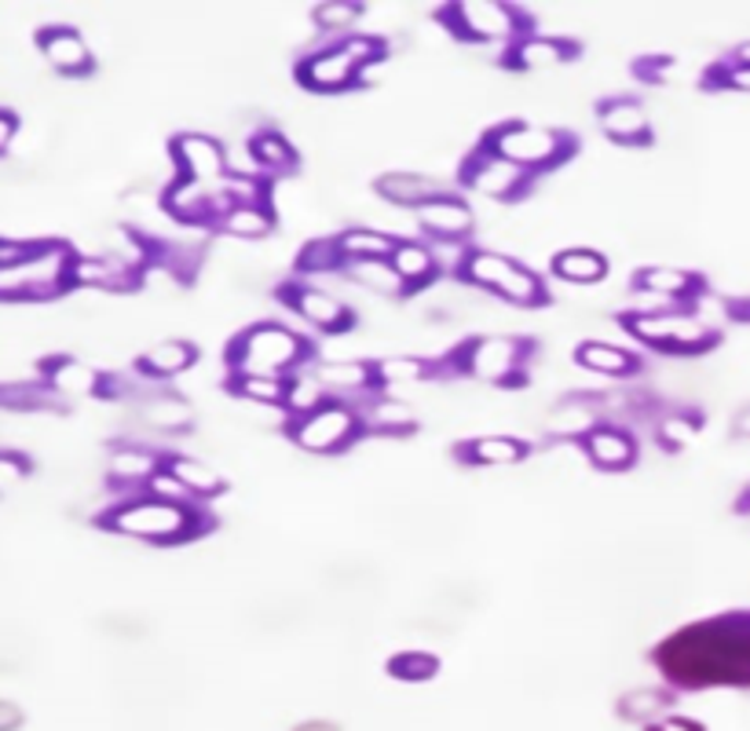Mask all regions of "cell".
Wrapping results in <instances>:
<instances>
[{
    "mask_svg": "<svg viewBox=\"0 0 750 731\" xmlns=\"http://www.w3.org/2000/svg\"><path fill=\"white\" fill-rule=\"evenodd\" d=\"M662 673L689 687L750 684V621L714 618L673 632L659 648Z\"/></svg>",
    "mask_w": 750,
    "mask_h": 731,
    "instance_id": "1",
    "label": "cell"
},
{
    "mask_svg": "<svg viewBox=\"0 0 750 731\" xmlns=\"http://www.w3.org/2000/svg\"><path fill=\"white\" fill-rule=\"evenodd\" d=\"M73 256L63 242L30 245L15 264L0 267V300H52L73 282Z\"/></svg>",
    "mask_w": 750,
    "mask_h": 731,
    "instance_id": "2",
    "label": "cell"
},
{
    "mask_svg": "<svg viewBox=\"0 0 750 731\" xmlns=\"http://www.w3.org/2000/svg\"><path fill=\"white\" fill-rule=\"evenodd\" d=\"M111 527L144 541H180L198 527V516H194L191 505H177V501H161L150 494L117 509L111 516Z\"/></svg>",
    "mask_w": 750,
    "mask_h": 731,
    "instance_id": "3",
    "label": "cell"
},
{
    "mask_svg": "<svg viewBox=\"0 0 750 731\" xmlns=\"http://www.w3.org/2000/svg\"><path fill=\"white\" fill-rule=\"evenodd\" d=\"M235 369L242 374H260V377H282L289 366L300 363L304 341L297 333L282 330V325H253L238 336V344L231 347Z\"/></svg>",
    "mask_w": 750,
    "mask_h": 731,
    "instance_id": "4",
    "label": "cell"
},
{
    "mask_svg": "<svg viewBox=\"0 0 750 731\" xmlns=\"http://www.w3.org/2000/svg\"><path fill=\"white\" fill-rule=\"evenodd\" d=\"M377 45L374 37H348V41H337L333 48L319 52V56H308L300 62V81L308 84L315 92H333V89H344V84H352L359 78V70L366 67V62L377 59Z\"/></svg>",
    "mask_w": 750,
    "mask_h": 731,
    "instance_id": "5",
    "label": "cell"
},
{
    "mask_svg": "<svg viewBox=\"0 0 750 731\" xmlns=\"http://www.w3.org/2000/svg\"><path fill=\"white\" fill-rule=\"evenodd\" d=\"M491 150L498 158L513 161L524 172L546 169L553 161H560L571 150V139L553 133V128H535V125H505L491 136Z\"/></svg>",
    "mask_w": 750,
    "mask_h": 731,
    "instance_id": "6",
    "label": "cell"
},
{
    "mask_svg": "<svg viewBox=\"0 0 750 731\" xmlns=\"http://www.w3.org/2000/svg\"><path fill=\"white\" fill-rule=\"evenodd\" d=\"M465 278L476 282V286L484 289H495L502 293L505 300L513 304H542L546 297V289H542V282L531 275L527 267L513 264L509 256H498V253H469L465 256Z\"/></svg>",
    "mask_w": 750,
    "mask_h": 731,
    "instance_id": "7",
    "label": "cell"
},
{
    "mask_svg": "<svg viewBox=\"0 0 750 731\" xmlns=\"http://www.w3.org/2000/svg\"><path fill=\"white\" fill-rule=\"evenodd\" d=\"M629 330L651 347H678V352H695L711 344V325L684 311H640L629 319Z\"/></svg>",
    "mask_w": 750,
    "mask_h": 731,
    "instance_id": "8",
    "label": "cell"
},
{
    "mask_svg": "<svg viewBox=\"0 0 750 731\" xmlns=\"http://www.w3.org/2000/svg\"><path fill=\"white\" fill-rule=\"evenodd\" d=\"M447 23L458 30L462 37L473 41H520V26L524 19L513 4H498V0H465L447 12Z\"/></svg>",
    "mask_w": 750,
    "mask_h": 731,
    "instance_id": "9",
    "label": "cell"
},
{
    "mask_svg": "<svg viewBox=\"0 0 750 731\" xmlns=\"http://www.w3.org/2000/svg\"><path fill=\"white\" fill-rule=\"evenodd\" d=\"M355 429H359L355 410L341 407V402H322L319 410L300 413V421L293 424V439L311 454H333L352 443Z\"/></svg>",
    "mask_w": 750,
    "mask_h": 731,
    "instance_id": "10",
    "label": "cell"
},
{
    "mask_svg": "<svg viewBox=\"0 0 750 731\" xmlns=\"http://www.w3.org/2000/svg\"><path fill=\"white\" fill-rule=\"evenodd\" d=\"M172 155H177L180 165V180L191 183V187L202 191H220L227 183V158L216 139L209 136H180L172 144Z\"/></svg>",
    "mask_w": 750,
    "mask_h": 731,
    "instance_id": "11",
    "label": "cell"
},
{
    "mask_svg": "<svg viewBox=\"0 0 750 731\" xmlns=\"http://www.w3.org/2000/svg\"><path fill=\"white\" fill-rule=\"evenodd\" d=\"M465 366H469L473 377L505 385L524 366V344L513 341V336H480V341L465 347Z\"/></svg>",
    "mask_w": 750,
    "mask_h": 731,
    "instance_id": "12",
    "label": "cell"
},
{
    "mask_svg": "<svg viewBox=\"0 0 750 731\" xmlns=\"http://www.w3.org/2000/svg\"><path fill=\"white\" fill-rule=\"evenodd\" d=\"M465 183L473 191L487 194V198H513V194L527 183V172L513 165V161L498 158L495 150H480L473 158V165L465 169Z\"/></svg>",
    "mask_w": 750,
    "mask_h": 731,
    "instance_id": "13",
    "label": "cell"
},
{
    "mask_svg": "<svg viewBox=\"0 0 750 731\" xmlns=\"http://www.w3.org/2000/svg\"><path fill=\"white\" fill-rule=\"evenodd\" d=\"M136 260L125 256H78L73 260V282L100 289H133L136 286Z\"/></svg>",
    "mask_w": 750,
    "mask_h": 731,
    "instance_id": "14",
    "label": "cell"
},
{
    "mask_svg": "<svg viewBox=\"0 0 750 731\" xmlns=\"http://www.w3.org/2000/svg\"><path fill=\"white\" fill-rule=\"evenodd\" d=\"M41 52L59 73H84L92 67V52L84 37L70 26H48L41 30Z\"/></svg>",
    "mask_w": 750,
    "mask_h": 731,
    "instance_id": "15",
    "label": "cell"
},
{
    "mask_svg": "<svg viewBox=\"0 0 750 731\" xmlns=\"http://www.w3.org/2000/svg\"><path fill=\"white\" fill-rule=\"evenodd\" d=\"M418 220H421V227H425L429 235L443 238V242H454V238L469 235L473 213H469V205H465V202L451 198V194H440V198H432L429 205H421Z\"/></svg>",
    "mask_w": 750,
    "mask_h": 731,
    "instance_id": "16",
    "label": "cell"
},
{
    "mask_svg": "<svg viewBox=\"0 0 750 731\" xmlns=\"http://www.w3.org/2000/svg\"><path fill=\"white\" fill-rule=\"evenodd\" d=\"M586 454H590V461L596 468H604V472H618V468H629L637 457V443L629 439L623 429H612V424H601V429H593L586 435Z\"/></svg>",
    "mask_w": 750,
    "mask_h": 731,
    "instance_id": "17",
    "label": "cell"
},
{
    "mask_svg": "<svg viewBox=\"0 0 750 731\" xmlns=\"http://www.w3.org/2000/svg\"><path fill=\"white\" fill-rule=\"evenodd\" d=\"M596 421H601V410H596L593 399L568 396V399H560L557 407L549 410L546 429L553 435H560V439H586L593 429H601Z\"/></svg>",
    "mask_w": 750,
    "mask_h": 731,
    "instance_id": "18",
    "label": "cell"
},
{
    "mask_svg": "<svg viewBox=\"0 0 750 731\" xmlns=\"http://www.w3.org/2000/svg\"><path fill=\"white\" fill-rule=\"evenodd\" d=\"M377 194L388 198L393 205H407V209H421L432 198H440V183L421 172H385L377 180Z\"/></svg>",
    "mask_w": 750,
    "mask_h": 731,
    "instance_id": "19",
    "label": "cell"
},
{
    "mask_svg": "<svg viewBox=\"0 0 750 731\" xmlns=\"http://www.w3.org/2000/svg\"><path fill=\"white\" fill-rule=\"evenodd\" d=\"M289 304L297 308L300 319H308L311 325H319V330H341V325L348 322V308L326 289H315V286L293 289Z\"/></svg>",
    "mask_w": 750,
    "mask_h": 731,
    "instance_id": "20",
    "label": "cell"
},
{
    "mask_svg": "<svg viewBox=\"0 0 750 731\" xmlns=\"http://www.w3.org/2000/svg\"><path fill=\"white\" fill-rule=\"evenodd\" d=\"M601 125L618 144H640L648 136V111L634 100H612L601 106Z\"/></svg>",
    "mask_w": 750,
    "mask_h": 731,
    "instance_id": "21",
    "label": "cell"
},
{
    "mask_svg": "<svg viewBox=\"0 0 750 731\" xmlns=\"http://www.w3.org/2000/svg\"><path fill=\"white\" fill-rule=\"evenodd\" d=\"M575 56V45L560 37H520L513 48L516 67L527 70H542V67H557V62H568Z\"/></svg>",
    "mask_w": 750,
    "mask_h": 731,
    "instance_id": "22",
    "label": "cell"
},
{
    "mask_svg": "<svg viewBox=\"0 0 750 731\" xmlns=\"http://www.w3.org/2000/svg\"><path fill=\"white\" fill-rule=\"evenodd\" d=\"M344 271L359 282V286L382 293V297H399V293H407V282L396 275V267L388 264V260H348Z\"/></svg>",
    "mask_w": 750,
    "mask_h": 731,
    "instance_id": "23",
    "label": "cell"
},
{
    "mask_svg": "<svg viewBox=\"0 0 750 731\" xmlns=\"http://www.w3.org/2000/svg\"><path fill=\"white\" fill-rule=\"evenodd\" d=\"M388 264L396 267V275L407 282V289L410 286H425V282L436 275V256L429 253L425 245H414V242H399L396 245V253L388 256Z\"/></svg>",
    "mask_w": 750,
    "mask_h": 731,
    "instance_id": "24",
    "label": "cell"
},
{
    "mask_svg": "<svg viewBox=\"0 0 750 731\" xmlns=\"http://www.w3.org/2000/svg\"><path fill=\"white\" fill-rule=\"evenodd\" d=\"M48 388L63 391V396H92V391H100V374L78 358H59L48 369Z\"/></svg>",
    "mask_w": 750,
    "mask_h": 731,
    "instance_id": "25",
    "label": "cell"
},
{
    "mask_svg": "<svg viewBox=\"0 0 750 731\" xmlns=\"http://www.w3.org/2000/svg\"><path fill=\"white\" fill-rule=\"evenodd\" d=\"M315 380L322 385V391H363L374 385L377 374L366 363H326L315 369Z\"/></svg>",
    "mask_w": 750,
    "mask_h": 731,
    "instance_id": "26",
    "label": "cell"
},
{
    "mask_svg": "<svg viewBox=\"0 0 750 731\" xmlns=\"http://www.w3.org/2000/svg\"><path fill=\"white\" fill-rule=\"evenodd\" d=\"M579 363L586 369H593V374H607V377H623L637 366L626 347H615V344H604V341H586L579 347Z\"/></svg>",
    "mask_w": 750,
    "mask_h": 731,
    "instance_id": "27",
    "label": "cell"
},
{
    "mask_svg": "<svg viewBox=\"0 0 750 731\" xmlns=\"http://www.w3.org/2000/svg\"><path fill=\"white\" fill-rule=\"evenodd\" d=\"M553 271L564 278V282H601L604 271H607V260L601 253H593V249H564V253L553 260Z\"/></svg>",
    "mask_w": 750,
    "mask_h": 731,
    "instance_id": "28",
    "label": "cell"
},
{
    "mask_svg": "<svg viewBox=\"0 0 750 731\" xmlns=\"http://www.w3.org/2000/svg\"><path fill=\"white\" fill-rule=\"evenodd\" d=\"M158 472H161L158 457L147 450H136V446H122L111 457V476L117 483H150Z\"/></svg>",
    "mask_w": 750,
    "mask_h": 731,
    "instance_id": "29",
    "label": "cell"
},
{
    "mask_svg": "<svg viewBox=\"0 0 750 731\" xmlns=\"http://www.w3.org/2000/svg\"><path fill=\"white\" fill-rule=\"evenodd\" d=\"M337 245H341V256L344 264L348 260H388L396 253V245L388 235H377V231H366V227H359V231H348L337 238Z\"/></svg>",
    "mask_w": 750,
    "mask_h": 731,
    "instance_id": "30",
    "label": "cell"
},
{
    "mask_svg": "<svg viewBox=\"0 0 750 731\" xmlns=\"http://www.w3.org/2000/svg\"><path fill=\"white\" fill-rule=\"evenodd\" d=\"M169 472L180 479L183 487L191 490L194 498H213L224 490V479L220 472H213L205 461H194V457H172L169 461Z\"/></svg>",
    "mask_w": 750,
    "mask_h": 731,
    "instance_id": "31",
    "label": "cell"
},
{
    "mask_svg": "<svg viewBox=\"0 0 750 731\" xmlns=\"http://www.w3.org/2000/svg\"><path fill=\"white\" fill-rule=\"evenodd\" d=\"M194 363V347L188 341H161L144 355V369L155 377H177Z\"/></svg>",
    "mask_w": 750,
    "mask_h": 731,
    "instance_id": "32",
    "label": "cell"
},
{
    "mask_svg": "<svg viewBox=\"0 0 750 731\" xmlns=\"http://www.w3.org/2000/svg\"><path fill=\"white\" fill-rule=\"evenodd\" d=\"M465 457L473 465H516L524 457V443L513 435H484V439L465 446Z\"/></svg>",
    "mask_w": 750,
    "mask_h": 731,
    "instance_id": "33",
    "label": "cell"
},
{
    "mask_svg": "<svg viewBox=\"0 0 750 731\" xmlns=\"http://www.w3.org/2000/svg\"><path fill=\"white\" fill-rule=\"evenodd\" d=\"M139 413H144V421L150 424V429H158V432H180V429H188V424H191V407L183 399H177V396L147 399Z\"/></svg>",
    "mask_w": 750,
    "mask_h": 731,
    "instance_id": "34",
    "label": "cell"
},
{
    "mask_svg": "<svg viewBox=\"0 0 750 731\" xmlns=\"http://www.w3.org/2000/svg\"><path fill=\"white\" fill-rule=\"evenodd\" d=\"M220 227L235 238H264L271 231V213H268L264 202L260 205H235V209L220 220Z\"/></svg>",
    "mask_w": 750,
    "mask_h": 731,
    "instance_id": "35",
    "label": "cell"
},
{
    "mask_svg": "<svg viewBox=\"0 0 750 731\" xmlns=\"http://www.w3.org/2000/svg\"><path fill=\"white\" fill-rule=\"evenodd\" d=\"M637 286L656 293V297H684L695 278L689 275V271H678V267H645L637 275Z\"/></svg>",
    "mask_w": 750,
    "mask_h": 731,
    "instance_id": "36",
    "label": "cell"
},
{
    "mask_svg": "<svg viewBox=\"0 0 750 731\" xmlns=\"http://www.w3.org/2000/svg\"><path fill=\"white\" fill-rule=\"evenodd\" d=\"M670 706L667 692H659V687H637V692H626L618 709H623L626 720H640V724H651L662 709Z\"/></svg>",
    "mask_w": 750,
    "mask_h": 731,
    "instance_id": "37",
    "label": "cell"
},
{
    "mask_svg": "<svg viewBox=\"0 0 750 731\" xmlns=\"http://www.w3.org/2000/svg\"><path fill=\"white\" fill-rule=\"evenodd\" d=\"M253 161L268 172H286V169H293L297 155H293V147L279 133H260L253 139Z\"/></svg>",
    "mask_w": 750,
    "mask_h": 731,
    "instance_id": "38",
    "label": "cell"
},
{
    "mask_svg": "<svg viewBox=\"0 0 750 731\" xmlns=\"http://www.w3.org/2000/svg\"><path fill=\"white\" fill-rule=\"evenodd\" d=\"M370 424L377 432H407L414 429V407L404 399H377L370 407Z\"/></svg>",
    "mask_w": 750,
    "mask_h": 731,
    "instance_id": "39",
    "label": "cell"
},
{
    "mask_svg": "<svg viewBox=\"0 0 750 731\" xmlns=\"http://www.w3.org/2000/svg\"><path fill=\"white\" fill-rule=\"evenodd\" d=\"M238 396L246 399H257V402H268V407H279V402L289 399V380L282 377H260V374H242L235 380Z\"/></svg>",
    "mask_w": 750,
    "mask_h": 731,
    "instance_id": "40",
    "label": "cell"
},
{
    "mask_svg": "<svg viewBox=\"0 0 750 731\" xmlns=\"http://www.w3.org/2000/svg\"><path fill=\"white\" fill-rule=\"evenodd\" d=\"M374 374H377V380H385V385H418V380H425L429 363H421L414 355H393V358H385V363H377Z\"/></svg>",
    "mask_w": 750,
    "mask_h": 731,
    "instance_id": "41",
    "label": "cell"
},
{
    "mask_svg": "<svg viewBox=\"0 0 750 731\" xmlns=\"http://www.w3.org/2000/svg\"><path fill=\"white\" fill-rule=\"evenodd\" d=\"M0 407L8 410H45L56 407L45 385H0Z\"/></svg>",
    "mask_w": 750,
    "mask_h": 731,
    "instance_id": "42",
    "label": "cell"
},
{
    "mask_svg": "<svg viewBox=\"0 0 750 731\" xmlns=\"http://www.w3.org/2000/svg\"><path fill=\"white\" fill-rule=\"evenodd\" d=\"M359 15H363V8H359V4H344V0H330V4H319L311 12L315 23H319L322 30H330V34H341V30L352 26Z\"/></svg>",
    "mask_w": 750,
    "mask_h": 731,
    "instance_id": "43",
    "label": "cell"
},
{
    "mask_svg": "<svg viewBox=\"0 0 750 731\" xmlns=\"http://www.w3.org/2000/svg\"><path fill=\"white\" fill-rule=\"evenodd\" d=\"M393 673L399 681H429V676L440 673V662L425 651H407L393 662Z\"/></svg>",
    "mask_w": 750,
    "mask_h": 731,
    "instance_id": "44",
    "label": "cell"
},
{
    "mask_svg": "<svg viewBox=\"0 0 750 731\" xmlns=\"http://www.w3.org/2000/svg\"><path fill=\"white\" fill-rule=\"evenodd\" d=\"M300 267L304 271H333V267H344L341 245H337V242H311L300 253Z\"/></svg>",
    "mask_w": 750,
    "mask_h": 731,
    "instance_id": "45",
    "label": "cell"
},
{
    "mask_svg": "<svg viewBox=\"0 0 750 731\" xmlns=\"http://www.w3.org/2000/svg\"><path fill=\"white\" fill-rule=\"evenodd\" d=\"M150 490H155V498H161V501H177V505H191V498H194L191 490L183 487L180 479L169 472V468H166V472H158L155 479H150Z\"/></svg>",
    "mask_w": 750,
    "mask_h": 731,
    "instance_id": "46",
    "label": "cell"
},
{
    "mask_svg": "<svg viewBox=\"0 0 750 731\" xmlns=\"http://www.w3.org/2000/svg\"><path fill=\"white\" fill-rule=\"evenodd\" d=\"M692 432H695V424L689 418H681V413H670V418L659 424V435L667 446H684L692 439Z\"/></svg>",
    "mask_w": 750,
    "mask_h": 731,
    "instance_id": "47",
    "label": "cell"
},
{
    "mask_svg": "<svg viewBox=\"0 0 750 731\" xmlns=\"http://www.w3.org/2000/svg\"><path fill=\"white\" fill-rule=\"evenodd\" d=\"M26 472V461L15 454H0V487H12L15 479H23Z\"/></svg>",
    "mask_w": 750,
    "mask_h": 731,
    "instance_id": "48",
    "label": "cell"
},
{
    "mask_svg": "<svg viewBox=\"0 0 750 731\" xmlns=\"http://www.w3.org/2000/svg\"><path fill=\"white\" fill-rule=\"evenodd\" d=\"M19 724H23V709L8 703V698H0V731H15Z\"/></svg>",
    "mask_w": 750,
    "mask_h": 731,
    "instance_id": "49",
    "label": "cell"
},
{
    "mask_svg": "<svg viewBox=\"0 0 750 731\" xmlns=\"http://www.w3.org/2000/svg\"><path fill=\"white\" fill-rule=\"evenodd\" d=\"M19 133V122L12 111H0V155H4L8 147H12V139Z\"/></svg>",
    "mask_w": 750,
    "mask_h": 731,
    "instance_id": "50",
    "label": "cell"
},
{
    "mask_svg": "<svg viewBox=\"0 0 750 731\" xmlns=\"http://www.w3.org/2000/svg\"><path fill=\"white\" fill-rule=\"evenodd\" d=\"M648 731H703V728L695 724V720H684V717H662Z\"/></svg>",
    "mask_w": 750,
    "mask_h": 731,
    "instance_id": "51",
    "label": "cell"
},
{
    "mask_svg": "<svg viewBox=\"0 0 750 731\" xmlns=\"http://www.w3.org/2000/svg\"><path fill=\"white\" fill-rule=\"evenodd\" d=\"M293 731H341L333 724V720H304V724H297Z\"/></svg>",
    "mask_w": 750,
    "mask_h": 731,
    "instance_id": "52",
    "label": "cell"
},
{
    "mask_svg": "<svg viewBox=\"0 0 750 731\" xmlns=\"http://www.w3.org/2000/svg\"><path fill=\"white\" fill-rule=\"evenodd\" d=\"M732 84H739V89H750V67H739L732 70V78H728Z\"/></svg>",
    "mask_w": 750,
    "mask_h": 731,
    "instance_id": "53",
    "label": "cell"
},
{
    "mask_svg": "<svg viewBox=\"0 0 750 731\" xmlns=\"http://www.w3.org/2000/svg\"><path fill=\"white\" fill-rule=\"evenodd\" d=\"M739 59H743V67H750V45H747L743 52H739Z\"/></svg>",
    "mask_w": 750,
    "mask_h": 731,
    "instance_id": "54",
    "label": "cell"
}]
</instances>
